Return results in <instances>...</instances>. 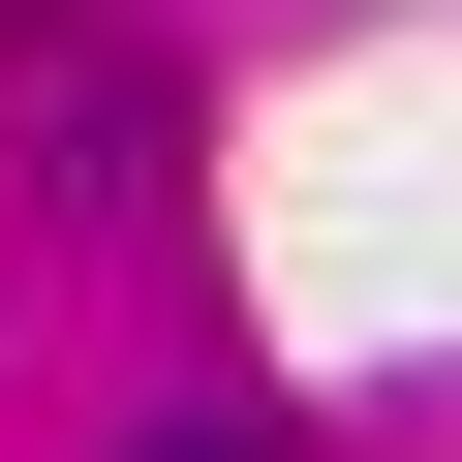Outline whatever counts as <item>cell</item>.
Here are the masks:
<instances>
[{
	"mask_svg": "<svg viewBox=\"0 0 462 462\" xmlns=\"http://www.w3.org/2000/svg\"><path fill=\"white\" fill-rule=\"evenodd\" d=\"M154 462H278V431H154Z\"/></svg>",
	"mask_w": 462,
	"mask_h": 462,
	"instance_id": "6da1fadb",
	"label": "cell"
}]
</instances>
